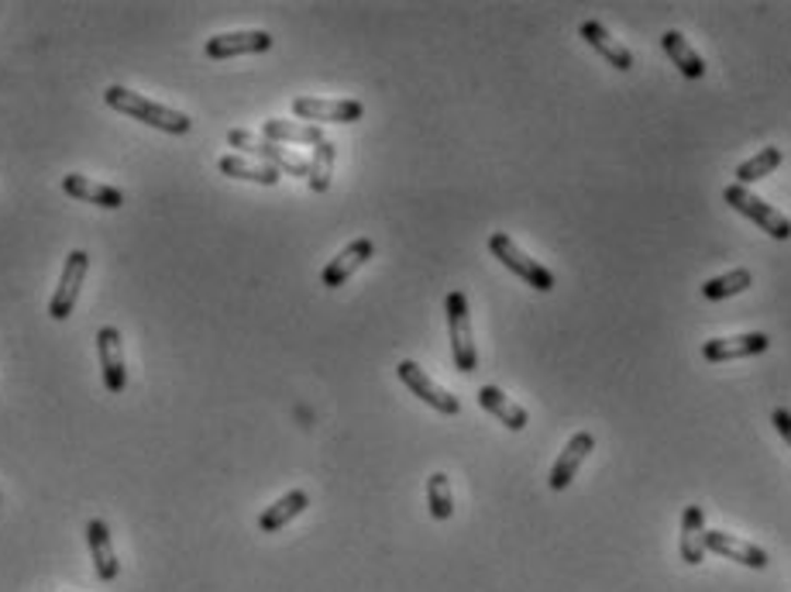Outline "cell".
I'll return each mask as SVG.
<instances>
[{
	"label": "cell",
	"mask_w": 791,
	"mask_h": 592,
	"mask_svg": "<svg viewBox=\"0 0 791 592\" xmlns=\"http://www.w3.org/2000/svg\"><path fill=\"white\" fill-rule=\"evenodd\" d=\"M104 104L128 114V117H135V121H141V125L159 128L165 135H186L189 128H194V121H189L183 111L162 107V104H155L149 97H141V93L128 90V86H107L104 90Z\"/></svg>",
	"instance_id": "1"
},
{
	"label": "cell",
	"mask_w": 791,
	"mask_h": 592,
	"mask_svg": "<svg viewBox=\"0 0 791 592\" xmlns=\"http://www.w3.org/2000/svg\"><path fill=\"white\" fill-rule=\"evenodd\" d=\"M489 252H492L510 272H516V276L526 282V287H534L537 293H550V290H555V272L544 269V266L537 263V258L526 255V252L510 239L507 231L489 234Z\"/></svg>",
	"instance_id": "2"
},
{
	"label": "cell",
	"mask_w": 791,
	"mask_h": 592,
	"mask_svg": "<svg viewBox=\"0 0 791 592\" xmlns=\"http://www.w3.org/2000/svg\"><path fill=\"white\" fill-rule=\"evenodd\" d=\"M447 335H451V359L458 372H475L478 351L472 338V317H468V297L462 290L447 293Z\"/></svg>",
	"instance_id": "3"
},
{
	"label": "cell",
	"mask_w": 791,
	"mask_h": 592,
	"mask_svg": "<svg viewBox=\"0 0 791 592\" xmlns=\"http://www.w3.org/2000/svg\"><path fill=\"white\" fill-rule=\"evenodd\" d=\"M228 146H231V149H242V152H248V155H258L261 162L272 165V170H279V173H290V176H306V173H310V162H306V159H300L296 152L276 146V141H269V138H258V135L248 131V128H231V131H228Z\"/></svg>",
	"instance_id": "4"
},
{
	"label": "cell",
	"mask_w": 791,
	"mask_h": 592,
	"mask_svg": "<svg viewBox=\"0 0 791 592\" xmlns=\"http://www.w3.org/2000/svg\"><path fill=\"white\" fill-rule=\"evenodd\" d=\"M723 200H726L733 210H740L743 218H751L760 231L771 234L775 242H788V239H791V221L781 214V210H775L771 204H764L760 197H754L747 186H740V183L726 186V189H723Z\"/></svg>",
	"instance_id": "5"
},
{
	"label": "cell",
	"mask_w": 791,
	"mask_h": 592,
	"mask_svg": "<svg viewBox=\"0 0 791 592\" xmlns=\"http://www.w3.org/2000/svg\"><path fill=\"white\" fill-rule=\"evenodd\" d=\"M86 269H90V255L86 252H69L66 255V266H62V276H59V287L49 300V317L53 321H66L73 317L77 311V300H80V287L86 279Z\"/></svg>",
	"instance_id": "6"
},
{
	"label": "cell",
	"mask_w": 791,
	"mask_h": 592,
	"mask_svg": "<svg viewBox=\"0 0 791 592\" xmlns=\"http://www.w3.org/2000/svg\"><path fill=\"white\" fill-rule=\"evenodd\" d=\"M396 375L403 379V386L410 390L414 396H420L427 407H434L438 414H447V417H454V414H462V404H458V396H451L444 386H438L434 379H430L417 362H399L396 365Z\"/></svg>",
	"instance_id": "7"
},
{
	"label": "cell",
	"mask_w": 791,
	"mask_h": 592,
	"mask_svg": "<svg viewBox=\"0 0 791 592\" xmlns=\"http://www.w3.org/2000/svg\"><path fill=\"white\" fill-rule=\"evenodd\" d=\"M293 114L306 125H351L362 121L365 104L362 101H321V97H296L293 101Z\"/></svg>",
	"instance_id": "8"
},
{
	"label": "cell",
	"mask_w": 791,
	"mask_h": 592,
	"mask_svg": "<svg viewBox=\"0 0 791 592\" xmlns=\"http://www.w3.org/2000/svg\"><path fill=\"white\" fill-rule=\"evenodd\" d=\"M97 355H101V375L104 386L110 393H121L128 386V365H125V351H121V330L117 327H101L97 330Z\"/></svg>",
	"instance_id": "9"
},
{
	"label": "cell",
	"mask_w": 791,
	"mask_h": 592,
	"mask_svg": "<svg viewBox=\"0 0 791 592\" xmlns=\"http://www.w3.org/2000/svg\"><path fill=\"white\" fill-rule=\"evenodd\" d=\"M269 49H272L269 32H228V35L207 38V45H203L207 59H234V56H255V53H269Z\"/></svg>",
	"instance_id": "10"
},
{
	"label": "cell",
	"mask_w": 791,
	"mask_h": 592,
	"mask_svg": "<svg viewBox=\"0 0 791 592\" xmlns=\"http://www.w3.org/2000/svg\"><path fill=\"white\" fill-rule=\"evenodd\" d=\"M706 548L716 552L719 558H730L736 565H747L754 568V572H760V568L771 565V558H767L764 548H757V544L751 541H743L736 534H726V531H706Z\"/></svg>",
	"instance_id": "11"
},
{
	"label": "cell",
	"mask_w": 791,
	"mask_h": 592,
	"mask_svg": "<svg viewBox=\"0 0 791 592\" xmlns=\"http://www.w3.org/2000/svg\"><path fill=\"white\" fill-rule=\"evenodd\" d=\"M771 348V338L764 330H751V335H736V338H712L702 345V359L706 362H733V359H751V355H764Z\"/></svg>",
	"instance_id": "12"
},
{
	"label": "cell",
	"mask_w": 791,
	"mask_h": 592,
	"mask_svg": "<svg viewBox=\"0 0 791 592\" xmlns=\"http://www.w3.org/2000/svg\"><path fill=\"white\" fill-rule=\"evenodd\" d=\"M375 255V245H372V239H354L348 248H341L338 255L330 258V266L324 269V276H321V282L327 290H338V287H345V282L362 269L369 258Z\"/></svg>",
	"instance_id": "13"
},
{
	"label": "cell",
	"mask_w": 791,
	"mask_h": 592,
	"mask_svg": "<svg viewBox=\"0 0 791 592\" xmlns=\"http://www.w3.org/2000/svg\"><path fill=\"white\" fill-rule=\"evenodd\" d=\"M592 448H595V434H589V431L571 434V441L565 444L561 458L555 462V468H550V479H547V486L555 489V492L568 489V486H571V479L579 476L582 462L592 455Z\"/></svg>",
	"instance_id": "14"
},
{
	"label": "cell",
	"mask_w": 791,
	"mask_h": 592,
	"mask_svg": "<svg viewBox=\"0 0 791 592\" xmlns=\"http://www.w3.org/2000/svg\"><path fill=\"white\" fill-rule=\"evenodd\" d=\"M62 189L73 200H83V204H97L104 210H117V207H125V194L117 186H107V183H93L80 173H69L62 176Z\"/></svg>",
	"instance_id": "15"
},
{
	"label": "cell",
	"mask_w": 791,
	"mask_h": 592,
	"mask_svg": "<svg viewBox=\"0 0 791 592\" xmlns=\"http://www.w3.org/2000/svg\"><path fill=\"white\" fill-rule=\"evenodd\" d=\"M592 49L603 56L613 69H619V73H627V69H633V53L627 49V45H619L609 32H606V25H598V21H585L582 25V32H579Z\"/></svg>",
	"instance_id": "16"
},
{
	"label": "cell",
	"mask_w": 791,
	"mask_h": 592,
	"mask_svg": "<svg viewBox=\"0 0 791 592\" xmlns=\"http://www.w3.org/2000/svg\"><path fill=\"white\" fill-rule=\"evenodd\" d=\"M86 541H90V555H93V565H97V576L104 582H114L117 572H121V561L114 555V544H110V531L107 524L97 516L86 524Z\"/></svg>",
	"instance_id": "17"
},
{
	"label": "cell",
	"mask_w": 791,
	"mask_h": 592,
	"mask_svg": "<svg viewBox=\"0 0 791 592\" xmlns=\"http://www.w3.org/2000/svg\"><path fill=\"white\" fill-rule=\"evenodd\" d=\"M478 407H482L486 414H492V417H499V423H507L510 431H523L526 423H531L526 410L520 404H513V399L502 393L499 386H482V390H478Z\"/></svg>",
	"instance_id": "18"
},
{
	"label": "cell",
	"mask_w": 791,
	"mask_h": 592,
	"mask_svg": "<svg viewBox=\"0 0 791 592\" xmlns=\"http://www.w3.org/2000/svg\"><path fill=\"white\" fill-rule=\"evenodd\" d=\"M306 507H310V496L303 489L286 492V496H279L272 507H266V513L258 516V531L261 534H276V531H282L286 524H290V520H296Z\"/></svg>",
	"instance_id": "19"
},
{
	"label": "cell",
	"mask_w": 791,
	"mask_h": 592,
	"mask_svg": "<svg viewBox=\"0 0 791 592\" xmlns=\"http://www.w3.org/2000/svg\"><path fill=\"white\" fill-rule=\"evenodd\" d=\"M706 513L702 507H685L682 513V561L702 565L706 558Z\"/></svg>",
	"instance_id": "20"
},
{
	"label": "cell",
	"mask_w": 791,
	"mask_h": 592,
	"mask_svg": "<svg viewBox=\"0 0 791 592\" xmlns=\"http://www.w3.org/2000/svg\"><path fill=\"white\" fill-rule=\"evenodd\" d=\"M661 45H664L667 59L678 66V73H682L685 80H702V77H706L702 56L691 49L688 38H685L682 32H664V35H661Z\"/></svg>",
	"instance_id": "21"
},
{
	"label": "cell",
	"mask_w": 791,
	"mask_h": 592,
	"mask_svg": "<svg viewBox=\"0 0 791 592\" xmlns=\"http://www.w3.org/2000/svg\"><path fill=\"white\" fill-rule=\"evenodd\" d=\"M261 135L269 141H300V146H321L324 141V131L321 125H303V121H282V117H269L266 125H261Z\"/></svg>",
	"instance_id": "22"
},
{
	"label": "cell",
	"mask_w": 791,
	"mask_h": 592,
	"mask_svg": "<svg viewBox=\"0 0 791 592\" xmlns=\"http://www.w3.org/2000/svg\"><path fill=\"white\" fill-rule=\"evenodd\" d=\"M218 170L231 179H248V183H258V186H276L279 183V170H272V165H255L242 155H221Z\"/></svg>",
	"instance_id": "23"
},
{
	"label": "cell",
	"mask_w": 791,
	"mask_h": 592,
	"mask_svg": "<svg viewBox=\"0 0 791 592\" xmlns=\"http://www.w3.org/2000/svg\"><path fill=\"white\" fill-rule=\"evenodd\" d=\"M334 159H338V149H334V141H321L314 146V155H310V173H306V183L314 194H327L330 189V176H334Z\"/></svg>",
	"instance_id": "24"
},
{
	"label": "cell",
	"mask_w": 791,
	"mask_h": 592,
	"mask_svg": "<svg viewBox=\"0 0 791 592\" xmlns=\"http://www.w3.org/2000/svg\"><path fill=\"white\" fill-rule=\"evenodd\" d=\"M781 149H760L754 159H747V162H740L736 165V183L740 186H747V183H757V179H764V176H771L778 165H781Z\"/></svg>",
	"instance_id": "25"
},
{
	"label": "cell",
	"mask_w": 791,
	"mask_h": 592,
	"mask_svg": "<svg viewBox=\"0 0 791 592\" xmlns=\"http://www.w3.org/2000/svg\"><path fill=\"white\" fill-rule=\"evenodd\" d=\"M751 272L747 269H733V272H726V276H716V279H709L706 287H702V297L706 300H730V297H740L743 290L751 287Z\"/></svg>",
	"instance_id": "26"
},
{
	"label": "cell",
	"mask_w": 791,
	"mask_h": 592,
	"mask_svg": "<svg viewBox=\"0 0 791 592\" xmlns=\"http://www.w3.org/2000/svg\"><path fill=\"white\" fill-rule=\"evenodd\" d=\"M427 507H430V516L434 520H451L454 496H451V483H447L444 472H434V476L427 479Z\"/></svg>",
	"instance_id": "27"
},
{
	"label": "cell",
	"mask_w": 791,
	"mask_h": 592,
	"mask_svg": "<svg viewBox=\"0 0 791 592\" xmlns=\"http://www.w3.org/2000/svg\"><path fill=\"white\" fill-rule=\"evenodd\" d=\"M771 423L778 428V434L788 441V448H791V410H784V407H778L775 414H771Z\"/></svg>",
	"instance_id": "28"
}]
</instances>
